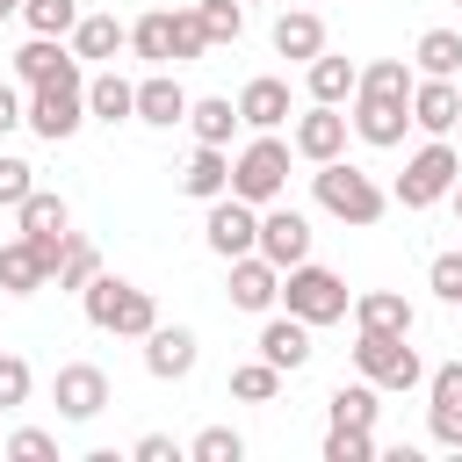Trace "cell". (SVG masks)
Returning a JSON list of instances; mask_svg holds the SVG:
<instances>
[{
    "mask_svg": "<svg viewBox=\"0 0 462 462\" xmlns=\"http://www.w3.org/2000/svg\"><path fill=\"white\" fill-rule=\"evenodd\" d=\"M79 296H87V325H94V332H116V339H144V332L159 325V303H152V289H137V282L94 274Z\"/></svg>",
    "mask_w": 462,
    "mask_h": 462,
    "instance_id": "cell-1",
    "label": "cell"
},
{
    "mask_svg": "<svg viewBox=\"0 0 462 462\" xmlns=\"http://www.w3.org/2000/svg\"><path fill=\"white\" fill-rule=\"evenodd\" d=\"M22 123H29L43 144H65V137L87 123V79H79V65H72V72H58V79H43V87H29Z\"/></svg>",
    "mask_w": 462,
    "mask_h": 462,
    "instance_id": "cell-2",
    "label": "cell"
},
{
    "mask_svg": "<svg viewBox=\"0 0 462 462\" xmlns=\"http://www.w3.org/2000/svg\"><path fill=\"white\" fill-rule=\"evenodd\" d=\"M282 303H289V318H303V325L318 332V325H339L354 296H346V282H339L332 267L296 260V267H282Z\"/></svg>",
    "mask_w": 462,
    "mask_h": 462,
    "instance_id": "cell-3",
    "label": "cell"
},
{
    "mask_svg": "<svg viewBox=\"0 0 462 462\" xmlns=\"http://www.w3.org/2000/svg\"><path fill=\"white\" fill-rule=\"evenodd\" d=\"M282 188H289V144H282L274 130H260V137L231 159V195L260 209V202H274Z\"/></svg>",
    "mask_w": 462,
    "mask_h": 462,
    "instance_id": "cell-4",
    "label": "cell"
},
{
    "mask_svg": "<svg viewBox=\"0 0 462 462\" xmlns=\"http://www.w3.org/2000/svg\"><path fill=\"white\" fill-rule=\"evenodd\" d=\"M310 180H318V202H325L339 224H375V217H383V188H375L361 166H346V159H325Z\"/></svg>",
    "mask_w": 462,
    "mask_h": 462,
    "instance_id": "cell-5",
    "label": "cell"
},
{
    "mask_svg": "<svg viewBox=\"0 0 462 462\" xmlns=\"http://www.w3.org/2000/svg\"><path fill=\"white\" fill-rule=\"evenodd\" d=\"M404 339H411V332H361V339H354V368H361L375 390H411L426 368H419V354H411Z\"/></svg>",
    "mask_w": 462,
    "mask_h": 462,
    "instance_id": "cell-6",
    "label": "cell"
},
{
    "mask_svg": "<svg viewBox=\"0 0 462 462\" xmlns=\"http://www.w3.org/2000/svg\"><path fill=\"white\" fill-rule=\"evenodd\" d=\"M455 173H462V159H455V144H419L411 159H404V173H397V202L404 209H426V202H440L448 188H455Z\"/></svg>",
    "mask_w": 462,
    "mask_h": 462,
    "instance_id": "cell-7",
    "label": "cell"
},
{
    "mask_svg": "<svg viewBox=\"0 0 462 462\" xmlns=\"http://www.w3.org/2000/svg\"><path fill=\"white\" fill-rule=\"evenodd\" d=\"M202 238H209V253L217 260H238V253H253L260 245V217H253V202H238L231 188L209 202V224H202Z\"/></svg>",
    "mask_w": 462,
    "mask_h": 462,
    "instance_id": "cell-8",
    "label": "cell"
},
{
    "mask_svg": "<svg viewBox=\"0 0 462 462\" xmlns=\"http://www.w3.org/2000/svg\"><path fill=\"white\" fill-rule=\"evenodd\" d=\"M354 137L361 144H404V123H411V101H397V94H354Z\"/></svg>",
    "mask_w": 462,
    "mask_h": 462,
    "instance_id": "cell-9",
    "label": "cell"
},
{
    "mask_svg": "<svg viewBox=\"0 0 462 462\" xmlns=\"http://www.w3.org/2000/svg\"><path fill=\"white\" fill-rule=\"evenodd\" d=\"M51 397H58L65 419H101V411H108V375H101L94 361H65L58 383H51Z\"/></svg>",
    "mask_w": 462,
    "mask_h": 462,
    "instance_id": "cell-10",
    "label": "cell"
},
{
    "mask_svg": "<svg viewBox=\"0 0 462 462\" xmlns=\"http://www.w3.org/2000/svg\"><path fill=\"white\" fill-rule=\"evenodd\" d=\"M289 152H296V159H310V166L339 159V152H346V116H339L332 101H318L310 116H296V137H289Z\"/></svg>",
    "mask_w": 462,
    "mask_h": 462,
    "instance_id": "cell-11",
    "label": "cell"
},
{
    "mask_svg": "<svg viewBox=\"0 0 462 462\" xmlns=\"http://www.w3.org/2000/svg\"><path fill=\"white\" fill-rule=\"evenodd\" d=\"M260 260H274V267H296V260H310V217L303 209H267L260 217V245H253Z\"/></svg>",
    "mask_w": 462,
    "mask_h": 462,
    "instance_id": "cell-12",
    "label": "cell"
},
{
    "mask_svg": "<svg viewBox=\"0 0 462 462\" xmlns=\"http://www.w3.org/2000/svg\"><path fill=\"white\" fill-rule=\"evenodd\" d=\"M231 303L238 310H274L282 303V267L260 260V253H238L231 260Z\"/></svg>",
    "mask_w": 462,
    "mask_h": 462,
    "instance_id": "cell-13",
    "label": "cell"
},
{
    "mask_svg": "<svg viewBox=\"0 0 462 462\" xmlns=\"http://www.w3.org/2000/svg\"><path fill=\"white\" fill-rule=\"evenodd\" d=\"M130 116H137V123H152V130H173V123H188V94H180V79H173V72H152V79H137V101H130Z\"/></svg>",
    "mask_w": 462,
    "mask_h": 462,
    "instance_id": "cell-14",
    "label": "cell"
},
{
    "mask_svg": "<svg viewBox=\"0 0 462 462\" xmlns=\"http://www.w3.org/2000/svg\"><path fill=\"white\" fill-rule=\"evenodd\" d=\"M411 123L433 130V137H448L462 123V87L455 79H411Z\"/></svg>",
    "mask_w": 462,
    "mask_h": 462,
    "instance_id": "cell-15",
    "label": "cell"
},
{
    "mask_svg": "<svg viewBox=\"0 0 462 462\" xmlns=\"http://www.w3.org/2000/svg\"><path fill=\"white\" fill-rule=\"evenodd\" d=\"M144 368H152L159 383H180V375L195 368V332H188V325H152V332H144Z\"/></svg>",
    "mask_w": 462,
    "mask_h": 462,
    "instance_id": "cell-16",
    "label": "cell"
},
{
    "mask_svg": "<svg viewBox=\"0 0 462 462\" xmlns=\"http://www.w3.org/2000/svg\"><path fill=\"white\" fill-rule=\"evenodd\" d=\"M238 123H245V130H282V123H289V87H282L274 72L245 79V94H238Z\"/></svg>",
    "mask_w": 462,
    "mask_h": 462,
    "instance_id": "cell-17",
    "label": "cell"
},
{
    "mask_svg": "<svg viewBox=\"0 0 462 462\" xmlns=\"http://www.w3.org/2000/svg\"><path fill=\"white\" fill-rule=\"evenodd\" d=\"M260 361H274L282 375H296L310 361V325L303 318H267L260 325Z\"/></svg>",
    "mask_w": 462,
    "mask_h": 462,
    "instance_id": "cell-18",
    "label": "cell"
},
{
    "mask_svg": "<svg viewBox=\"0 0 462 462\" xmlns=\"http://www.w3.org/2000/svg\"><path fill=\"white\" fill-rule=\"evenodd\" d=\"M433 440L440 448H462V361H448V368H433Z\"/></svg>",
    "mask_w": 462,
    "mask_h": 462,
    "instance_id": "cell-19",
    "label": "cell"
},
{
    "mask_svg": "<svg viewBox=\"0 0 462 462\" xmlns=\"http://www.w3.org/2000/svg\"><path fill=\"white\" fill-rule=\"evenodd\" d=\"M224 188H231V159H224V144H195V152H188V166H180V195L217 202Z\"/></svg>",
    "mask_w": 462,
    "mask_h": 462,
    "instance_id": "cell-20",
    "label": "cell"
},
{
    "mask_svg": "<svg viewBox=\"0 0 462 462\" xmlns=\"http://www.w3.org/2000/svg\"><path fill=\"white\" fill-rule=\"evenodd\" d=\"M72 65H79V58H72L58 36H29V43L14 51V79H22V87H43V79H58V72H72Z\"/></svg>",
    "mask_w": 462,
    "mask_h": 462,
    "instance_id": "cell-21",
    "label": "cell"
},
{
    "mask_svg": "<svg viewBox=\"0 0 462 462\" xmlns=\"http://www.w3.org/2000/svg\"><path fill=\"white\" fill-rule=\"evenodd\" d=\"M303 79H310V101H354V87H361V65L354 58H332V51H318L310 65H303Z\"/></svg>",
    "mask_w": 462,
    "mask_h": 462,
    "instance_id": "cell-22",
    "label": "cell"
},
{
    "mask_svg": "<svg viewBox=\"0 0 462 462\" xmlns=\"http://www.w3.org/2000/svg\"><path fill=\"white\" fill-rule=\"evenodd\" d=\"M346 310H354L361 332H411V303H404L397 289H368V296H354Z\"/></svg>",
    "mask_w": 462,
    "mask_h": 462,
    "instance_id": "cell-23",
    "label": "cell"
},
{
    "mask_svg": "<svg viewBox=\"0 0 462 462\" xmlns=\"http://www.w3.org/2000/svg\"><path fill=\"white\" fill-rule=\"evenodd\" d=\"M274 51H282V58H303V65H310V58L325 51V22H318L310 7H289V14L274 22Z\"/></svg>",
    "mask_w": 462,
    "mask_h": 462,
    "instance_id": "cell-24",
    "label": "cell"
},
{
    "mask_svg": "<svg viewBox=\"0 0 462 462\" xmlns=\"http://www.w3.org/2000/svg\"><path fill=\"white\" fill-rule=\"evenodd\" d=\"M123 43H130V29L116 14H79L72 22V58H116Z\"/></svg>",
    "mask_w": 462,
    "mask_h": 462,
    "instance_id": "cell-25",
    "label": "cell"
},
{
    "mask_svg": "<svg viewBox=\"0 0 462 462\" xmlns=\"http://www.w3.org/2000/svg\"><path fill=\"white\" fill-rule=\"evenodd\" d=\"M188 130H195V144H231V130H238V101H224V94L188 101Z\"/></svg>",
    "mask_w": 462,
    "mask_h": 462,
    "instance_id": "cell-26",
    "label": "cell"
},
{
    "mask_svg": "<svg viewBox=\"0 0 462 462\" xmlns=\"http://www.w3.org/2000/svg\"><path fill=\"white\" fill-rule=\"evenodd\" d=\"M14 217H22V238H65V195L29 188V195L14 202Z\"/></svg>",
    "mask_w": 462,
    "mask_h": 462,
    "instance_id": "cell-27",
    "label": "cell"
},
{
    "mask_svg": "<svg viewBox=\"0 0 462 462\" xmlns=\"http://www.w3.org/2000/svg\"><path fill=\"white\" fill-rule=\"evenodd\" d=\"M411 65H419L426 79H455V72H462V36H455V29H426L419 51H411Z\"/></svg>",
    "mask_w": 462,
    "mask_h": 462,
    "instance_id": "cell-28",
    "label": "cell"
},
{
    "mask_svg": "<svg viewBox=\"0 0 462 462\" xmlns=\"http://www.w3.org/2000/svg\"><path fill=\"white\" fill-rule=\"evenodd\" d=\"M130 101H137V87H130L123 72H94V79H87V116L123 123V116H130Z\"/></svg>",
    "mask_w": 462,
    "mask_h": 462,
    "instance_id": "cell-29",
    "label": "cell"
},
{
    "mask_svg": "<svg viewBox=\"0 0 462 462\" xmlns=\"http://www.w3.org/2000/svg\"><path fill=\"white\" fill-rule=\"evenodd\" d=\"M325 411H332V426H375V411H383V404H375V383L361 375V383H339Z\"/></svg>",
    "mask_w": 462,
    "mask_h": 462,
    "instance_id": "cell-30",
    "label": "cell"
},
{
    "mask_svg": "<svg viewBox=\"0 0 462 462\" xmlns=\"http://www.w3.org/2000/svg\"><path fill=\"white\" fill-rule=\"evenodd\" d=\"M130 51L152 58V65H166V58H173V14H166V7H159V14H137V22H130Z\"/></svg>",
    "mask_w": 462,
    "mask_h": 462,
    "instance_id": "cell-31",
    "label": "cell"
},
{
    "mask_svg": "<svg viewBox=\"0 0 462 462\" xmlns=\"http://www.w3.org/2000/svg\"><path fill=\"white\" fill-rule=\"evenodd\" d=\"M94 274H101V253H94L87 238H72V231H65V253H58V267H51V282H58V289H87Z\"/></svg>",
    "mask_w": 462,
    "mask_h": 462,
    "instance_id": "cell-32",
    "label": "cell"
},
{
    "mask_svg": "<svg viewBox=\"0 0 462 462\" xmlns=\"http://www.w3.org/2000/svg\"><path fill=\"white\" fill-rule=\"evenodd\" d=\"M195 22H202V36H209V51H217V43H238L245 0H195Z\"/></svg>",
    "mask_w": 462,
    "mask_h": 462,
    "instance_id": "cell-33",
    "label": "cell"
},
{
    "mask_svg": "<svg viewBox=\"0 0 462 462\" xmlns=\"http://www.w3.org/2000/svg\"><path fill=\"white\" fill-rule=\"evenodd\" d=\"M274 390H282V368H274V361H238V368H231V397L274 404Z\"/></svg>",
    "mask_w": 462,
    "mask_h": 462,
    "instance_id": "cell-34",
    "label": "cell"
},
{
    "mask_svg": "<svg viewBox=\"0 0 462 462\" xmlns=\"http://www.w3.org/2000/svg\"><path fill=\"white\" fill-rule=\"evenodd\" d=\"M354 94H397V101H411V65L404 58H375V65H361Z\"/></svg>",
    "mask_w": 462,
    "mask_h": 462,
    "instance_id": "cell-35",
    "label": "cell"
},
{
    "mask_svg": "<svg viewBox=\"0 0 462 462\" xmlns=\"http://www.w3.org/2000/svg\"><path fill=\"white\" fill-rule=\"evenodd\" d=\"M22 22H29L36 36H72V22H79V0H22Z\"/></svg>",
    "mask_w": 462,
    "mask_h": 462,
    "instance_id": "cell-36",
    "label": "cell"
},
{
    "mask_svg": "<svg viewBox=\"0 0 462 462\" xmlns=\"http://www.w3.org/2000/svg\"><path fill=\"white\" fill-rule=\"evenodd\" d=\"M325 462H375V426H332Z\"/></svg>",
    "mask_w": 462,
    "mask_h": 462,
    "instance_id": "cell-37",
    "label": "cell"
},
{
    "mask_svg": "<svg viewBox=\"0 0 462 462\" xmlns=\"http://www.w3.org/2000/svg\"><path fill=\"white\" fill-rule=\"evenodd\" d=\"M188 455H195V462H245V440H238L231 426H202Z\"/></svg>",
    "mask_w": 462,
    "mask_h": 462,
    "instance_id": "cell-38",
    "label": "cell"
},
{
    "mask_svg": "<svg viewBox=\"0 0 462 462\" xmlns=\"http://www.w3.org/2000/svg\"><path fill=\"white\" fill-rule=\"evenodd\" d=\"M426 282H433V296H440V303H462V253H433Z\"/></svg>",
    "mask_w": 462,
    "mask_h": 462,
    "instance_id": "cell-39",
    "label": "cell"
},
{
    "mask_svg": "<svg viewBox=\"0 0 462 462\" xmlns=\"http://www.w3.org/2000/svg\"><path fill=\"white\" fill-rule=\"evenodd\" d=\"M29 404V361L22 354H0V411Z\"/></svg>",
    "mask_w": 462,
    "mask_h": 462,
    "instance_id": "cell-40",
    "label": "cell"
},
{
    "mask_svg": "<svg viewBox=\"0 0 462 462\" xmlns=\"http://www.w3.org/2000/svg\"><path fill=\"white\" fill-rule=\"evenodd\" d=\"M29 188H36V166L29 159H0V209H14Z\"/></svg>",
    "mask_w": 462,
    "mask_h": 462,
    "instance_id": "cell-41",
    "label": "cell"
},
{
    "mask_svg": "<svg viewBox=\"0 0 462 462\" xmlns=\"http://www.w3.org/2000/svg\"><path fill=\"white\" fill-rule=\"evenodd\" d=\"M202 51H209V36H202L195 7H180V14H173V58H202Z\"/></svg>",
    "mask_w": 462,
    "mask_h": 462,
    "instance_id": "cell-42",
    "label": "cell"
},
{
    "mask_svg": "<svg viewBox=\"0 0 462 462\" xmlns=\"http://www.w3.org/2000/svg\"><path fill=\"white\" fill-rule=\"evenodd\" d=\"M7 455H14V462H51V455H58V440H51L43 426H22V433L7 440Z\"/></svg>",
    "mask_w": 462,
    "mask_h": 462,
    "instance_id": "cell-43",
    "label": "cell"
},
{
    "mask_svg": "<svg viewBox=\"0 0 462 462\" xmlns=\"http://www.w3.org/2000/svg\"><path fill=\"white\" fill-rule=\"evenodd\" d=\"M137 462H180V448H173L166 433H144V440H137Z\"/></svg>",
    "mask_w": 462,
    "mask_h": 462,
    "instance_id": "cell-44",
    "label": "cell"
},
{
    "mask_svg": "<svg viewBox=\"0 0 462 462\" xmlns=\"http://www.w3.org/2000/svg\"><path fill=\"white\" fill-rule=\"evenodd\" d=\"M14 123H22V94H14V87H7V79H0V137H7V130H14Z\"/></svg>",
    "mask_w": 462,
    "mask_h": 462,
    "instance_id": "cell-45",
    "label": "cell"
},
{
    "mask_svg": "<svg viewBox=\"0 0 462 462\" xmlns=\"http://www.w3.org/2000/svg\"><path fill=\"white\" fill-rule=\"evenodd\" d=\"M7 14H22V0H0V22H7Z\"/></svg>",
    "mask_w": 462,
    "mask_h": 462,
    "instance_id": "cell-46",
    "label": "cell"
},
{
    "mask_svg": "<svg viewBox=\"0 0 462 462\" xmlns=\"http://www.w3.org/2000/svg\"><path fill=\"white\" fill-rule=\"evenodd\" d=\"M448 195H455V217H462V180H455V188H448Z\"/></svg>",
    "mask_w": 462,
    "mask_h": 462,
    "instance_id": "cell-47",
    "label": "cell"
},
{
    "mask_svg": "<svg viewBox=\"0 0 462 462\" xmlns=\"http://www.w3.org/2000/svg\"><path fill=\"white\" fill-rule=\"evenodd\" d=\"M455 87H462V72H455Z\"/></svg>",
    "mask_w": 462,
    "mask_h": 462,
    "instance_id": "cell-48",
    "label": "cell"
}]
</instances>
